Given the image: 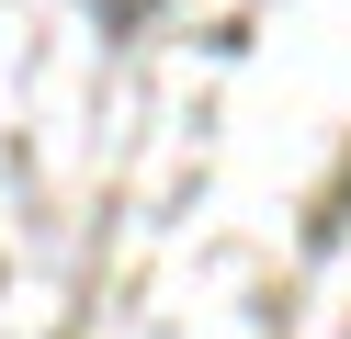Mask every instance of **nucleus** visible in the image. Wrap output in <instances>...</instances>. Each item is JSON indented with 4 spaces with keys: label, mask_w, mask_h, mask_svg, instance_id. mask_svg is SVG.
<instances>
[{
    "label": "nucleus",
    "mask_w": 351,
    "mask_h": 339,
    "mask_svg": "<svg viewBox=\"0 0 351 339\" xmlns=\"http://www.w3.org/2000/svg\"><path fill=\"white\" fill-rule=\"evenodd\" d=\"M91 12H102V34H136V23H147V12H170V0H91Z\"/></svg>",
    "instance_id": "f257e3e1"
}]
</instances>
